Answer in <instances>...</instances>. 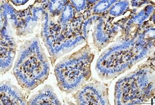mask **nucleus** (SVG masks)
Instances as JSON below:
<instances>
[{
  "label": "nucleus",
  "instance_id": "10",
  "mask_svg": "<svg viewBox=\"0 0 155 105\" xmlns=\"http://www.w3.org/2000/svg\"><path fill=\"white\" fill-rule=\"evenodd\" d=\"M117 2L116 1H101L98 2L93 7L91 10V13L94 15H97L98 14H102L105 12L108 9L111 8L114 3Z\"/></svg>",
  "mask_w": 155,
  "mask_h": 105
},
{
  "label": "nucleus",
  "instance_id": "11",
  "mask_svg": "<svg viewBox=\"0 0 155 105\" xmlns=\"http://www.w3.org/2000/svg\"><path fill=\"white\" fill-rule=\"evenodd\" d=\"M70 3L76 12L82 13L83 12H88L91 14V10H89V8L92 9L93 7L89 6V4L87 3V1H71Z\"/></svg>",
  "mask_w": 155,
  "mask_h": 105
},
{
  "label": "nucleus",
  "instance_id": "2",
  "mask_svg": "<svg viewBox=\"0 0 155 105\" xmlns=\"http://www.w3.org/2000/svg\"><path fill=\"white\" fill-rule=\"evenodd\" d=\"M50 65L37 37L25 42L19 51L14 68L19 84L29 91L47 78Z\"/></svg>",
  "mask_w": 155,
  "mask_h": 105
},
{
  "label": "nucleus",
  "instance_id": "9",
  "mask_svg": "<svg viewBox=\"0 0 155 105\" xmlns=\"http://www.w3.org/2000/svg\"><path fill=\"white\" fill-rule=\"evenodd\" d=\"M129 2L121 1L115 3L109 11V14L110 16L117 17L122 15L128 9Z\"/></svg>",
  "mask_w": 155,
  "mask_h": 105
},
{
  "label": "nucleus",
  "instance_id": "3",
  "mask_svg": "<svg viewBox=\"0 0 155 105\" xmlns=\"http://www.w3.org/2000/svg\"><path fill=\"white\" fill-rule=\"evenodd\" d=\"M150 63L117 82L115 91L116 104L142 103L154 96V70Z\"/></svg>",
  "mask_w": 155,
  "mask_h": 105
},
{
  "label": "nucleus",
  "instance_id": "4",
  "mask_svg": "<svg viewBox=\"0 0 155 105\" xmlns=\"http://www.w3.org/2000/svg\"><path fill=\"white\" fill-rule=\"evenodd\" d=\"M94 56L87 44L56 65L55 73L61 91L73 92L88 80L91 75V64Z\"/></svg>",
  "mask_w": 155,
  "mask_h": 105
},
{
  "label": "nucleus",
  "instance_id": "1",
  "mask_svg": "<svg viewBox=\"0 0 155 105\" xmlns=\"http://www.w3.org/2000/svg\"><path fill=\"white\" fill-rule=\"evenodd\" d=\"M154 42L135 38L115 46L104 52L99 59L96 70L102 79H110L130 69L136 62L144 59Z\"/></svg>",
  "mask_w": 155,
  "mask_h": 105
},
{
  "label": "nucleus",
  "instance_id": "6",
  "mask_svg": "<svg viewBox=\"0 0 155 105\" xmlns=\"http://www.w3.org/2000/svg\"><path fill=\"white\" fill-rule=\"evenodd\" d=\"M97 22L95 26L93 34L94 41L97 47H103L107 46L110 41L112 37L116 34L117 27L111 25L109 19L105 21L104 17H99L97 19Z\"/></svg>",
  "mask_w": 155,
  "mask_h": 105
},
{
  "label": "nucleus",
  "instance_id": "8",
  "mask_svg": "<svg viewBox=\"0 0 155 105\" xmlns=\"http://www.w3.org/2000/svg\"><path fill=\"white\" fill-rule=\"evenodd\" d=\"M28 104H61L51 86L47 85L29 101Z\"/></svg>",
  "mask_w": 155,
  "mask_h": 105
},
{
  "label": "nucleus",
  "instance_id": "7",
  "mask_svg": "<svg viewBox=\"0 0 155 105\" xmlns=\"http://www.w3.org/2000/svg\"><path fill=\"white\" fill-rule=\"evenodd\" d=\"M1 102L2 104H28L21 91L7 81L1 83Z\"/></svg>",
  "mask_w": 155,
  "mask_h": 105
},
{
  "label": "nucleus",
  "instance_id": "12",
  "mask_svg": "<svg viewBox=\"0 0 155 105\" xmlns=\"http://www.w3.org/2000/svg\"><path fill=\"white\" fill-rule=\"evenodd\" d=\"M27 2H28V1H12V3H14V4L16 5V6L24 5Z\"/></svg>",
  "mask_w": 155,
  "mask_h": 105
},
{
  "label": "nucleus",
  "instance_id": "5",
  "mask_svg": "<svg viewBox=\"0 0 155 105\" xmlns=\"http://www.w3.org/2000/svg\"><path fill=\"white\" fill-rule=\"evenodd\" d=\"M108 89L99 82L84 86L75 96L78 104H109Z\"/></svg>",
  "mask_w": 155,
  "mask_h": 105
}]
</instances>
